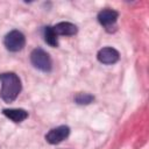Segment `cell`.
Listing matches in <instances>:
<instances>
[{"instance_id":"cell-1","label":"cell","mask_w":149,"mask_h":149,"mask_svg":"<svg viewBox=\"0 0 149 149\" xmlns=\"http://www.w3.org/2000/svg\"><path fill=\"white\" fill-rule=\"evenodd\" d=\"M0 83H1V91H0L1 99L7 104L13 102L22 90L21 79L14 72H3L0 73Z\"/></svg>"},{"instance_id":"cell-2","label":"cell","mask_w":149,"mask_h":149,"mask_svg":"<svg viewBox=\"0 0 149 149\" xmlns=\"http://www.w3.org/2000/svg\"><path fill=\"white\" fill-rule=\"evenodd\" d=\"M30 62L34 68L43 72H50L52 69V62L47 51L41 48H36L30 54Z\"/></svg>"},{"instance_id":"cell-3","label":"cell","mask_w":149,"mask_h":149,"mask_svg":"<svg viewBox=\"0 0 149 149\" xmlns=\"http://www.w3.org/2000/svg\"><path fill=\"white\" fill-rule=\"evenodd\" d=\"M3 45L6 49L10 52H17L22 50L26 45V37L20 30H10L9 33L6 34L3 38Z\"/></svg>"},{"instance_id":"cell-4","label":"cell","mask_w":149,"mask_h":149,"mask_svg":"<svg viewBox=\"0 0 149 149\" xmlns=\"http://www.w3.org/2000/svg\"><path fill=\"white\" fill-rule=\"evenodd\" d=\"M97 17H98L99 23L107 31H112L113 29H115V23H116V20L119 17V13L114 9L105 8V9H102L98 13Z\"/></svg>"},{"instance_id":"cell-5","label":"cell","mask_w":149,"mask_h":149,"mask_svg":"<svg viewBox=\"0 0 149 149\" xmlns=\"http://www.w3.org/2000/svg\"><path fill=\"white\" fill-rule=\"evenodd\" d=\"M69 134H70V128L63 125V126H58L56 128L50 129L45 135V140L50 144H58L62 141H64L69 136Z\"/></svg>"},{"instance_id":"cell-6","label":"cell","mask_w":149,"mask_h":149,"mask_svg":"<svg viewBox=\"0 0 149 149\" xmlns=\"http://www.w3.org/2000/svg\"><path fill=\"white\" fill-rule=\"evenodd\" d=\"M97 58L100 63L106 64V65H111V64H114L119 61L120 55H119V51L116 49H114L112 47H105L98 51Z\"/></svg>"},{"instance_id":"cell-7","label":"cell","mask_w":149,"mask_h":149,"mask_svg":"<svg viewBox=\"0 0 149 149\" xmlns=\"http://www.w3.org/2000/svg\"><path fill=\"white\" fill-rule=\"evenodd\" d=\"M2 114L15 123H20L28 118V112L22 108H5Z\"/></svg>"},{"instance_id":"cell-8","label":"cell","mask_w":149,"mask_h":149,"mask_svg":"<svg viewBox=\"0 0 149 149\" xmlns=\"http://www.w3.org/2000/svg\"><path fill=\"white\" fill-rule=\"evenodd\" d=\"M54 31L56 33V35H63V36H72L74 34H77L78 28L76 24L71 23V22H59L57 24H55L52 27Z\"/></svg>"},{"instance_id":"cell-9","label":"cell","mask_w":149,"mask_h":149,"mask_svg":"<svg viewBox=\"0 0 149 149\" xmlns=\"http://www.w3.org/2000/svg\"><path fill=\"white\" fill-rule=\"evenodd\" d=\"M44 41L50 45V47H58V40L57 35L54 31L52 27L48 26L44 28Z\"/></svg>"},{"instance_id":"cell-10","label":"cell","mask_w":149,"mask_h":149,"mask_svg":"<svg viewBox=\"0 0 149 149\" xmlns=\"http://www.w3.org/2000/svg\"><path fill=\"white\" fill-rule=\"evenodd\" d=\"M94 100V97L90 93H78L74 95V102L78 105H88Z\"/></svg>"}]
</instances>
